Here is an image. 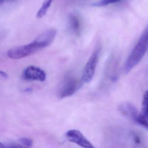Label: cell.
<instances>
[{
    "instance_id": "cell-1",
    "label": "cell",
    "mask_w": 148,
    "mask_h": 148,
    "mask_svg": "<svg viewBox=\"0 0 148 148\" xmlns=\"http://www.w3.org/2000/svg\"><path fill=\"white\" fill-rule=\"evenodd\" d=\"M148 48V25L126 60L123 67V71L125 74L129 73L130 70L139 64L144 57Z\"/></svg>"
},
{
    "instance_id": "cell-2",
    "label": "cell",
    "mask_w": 148,
    "mask_h": 148,
    "mask_svg": "<svg viewBox=\"0 0 148 148\" xmlns=\"http://www.w3.org/2000/svg\"><path fill=\"white\" fill-rule=\"evenodd\" d=\"M43 49L35 40L27 45L16 47L9 50L7 53L8 56L14 60L21 59L34 54Z\"/></svg>"
},
{
    "instance_id": "cell-3",
    "label": "cell",
    "mask_w": 148,
    "mask_h": 148,
    "mask_svg": "<svg viewBox=\"0 0 148 148\" xmlns=\"http://www.w3.org/2000/svg\"><path fill=\"white\" fill-rule=\"evenodd\" d=\"M81 84V82L75 76L67 75L59 88L58 96L60 99H63L73 95L80 87Z\"/></svg>"
},
{
    "instance_id": "cell-4",
    "label": "cell",
    "mask_w": 148,
    "mask_h": 148,
    "mask_svg": "<svg viewBox=\"0 0 148 148\" xmlns=\"http://www.w3.org/2000/svg\"><path fill=\"white\" fill-rule=\"evenodd\" d=\"M101 50L100 47H97L87 61L84 68L82 77V80L84 82H90L93 79L98 63Z\"/></svg>"
},
{
    "instance_id": "cell-5",
    "label": "cell",
    "mask_w": 148,
    "mask_h": 148,
    "mask_svg": "<svg viewBox=\"0 0 148 148\" xmlns=\"http://www.w3.org/2000/svg\"><path fill=\"white\" fill-rule=\"evenodd\" d=\"M66 137L69 141L85 148H93L92 143L79 130L71 129L67 132Z\"/></svg>"
},
{
    "instance_id": "cell-6",
    "label": "cell",
    "mask_w": 148,
    "mask_h": 148,
    "mask_svg": "<svg viewBox=\"0 0 148 148\" xmlns=\"http://www.w3.org/2000/svg\"><path fill=\"white\" fill-rule=\"evenodd\" d=\"M23 78L27 81L43 82L46 79V74L40 68L31 66L27 67L23 71Z\"/></svg>"
},
{
    "instance_id": "cell-7",
    "label": "cell",
    "mask_w": 148,
    "mask_h": 148,
    "mask_svg": "<svg viewBox=\"0 0 148 148\" xmlns=\"http://www.w3.org/2000/svg\"><path fill=\"white\" fill-rule=\"evenodd\" d=\"M57 31L55 29H50L42 33L35 40L44 48L53 43Z\"/></svg>"
},
{
    "instance_id": "cell-8",
    "label": "cell",
    "mask_w": 148,
    "mask_h": 148,
    "mask_svg": "<svg viewBox=\"0 0 148 148\" xmlns=\"http://www.w3.org/2000/svg\"><path fill=\"white\" fill-rule=\"evenodd\" d=\"M118 109L123 115L134 121L140 114L134 105L128 103H124L120 104L118 107Z\"/></svg>"
},
{
    "instance_id": "cell-9",
    "label": "cell",
    "mask_w": 148,
    "mask_h": 148,
    "mask_svg": "<svg viewBox=\"0 0 148 148\" xmlns=\"http://www.w3.org/2000/svg\"><path fill=\"white\" fill-rule=\"evenodd\" d=\"M69 22L70 28L77 35L81 32V24L78 16L75 14H70L69 16Z\"/></svg>"
},
{
    "instance_id": "cell-10",
    "label": "cell",
    "mask_w": 148,
    "mask_h": 148,
    "mask_svg": "<svg viewBox=\"0 0 148 148\" xmlns=\"http://www.w3.org/2000/svg\"><path fill=\"white\" fill-rule=\"evenodd\" d=\"M140 114L142 117L148 120V90H147L143 95L141 112Z\"/></svg>"
},
{
    "instance_id": "cell-11",
    "label": "cell",
    "mask_w": 148,
    "mask_h": 148,
    "mask_svg": "<svg viewBox=\"0 0 148 148\" xmlns=\"http://www.w3.org/2000/svg\"><path fill=\"white\" fill-rule=\"evenodd\" d=\"M121 1L122 0H100L99 1L93 3V6L95 7H103L111 3H116Z\"/></svg>"
},
{
    "instance_id": "cell-12",
    "label": "cell",
    "mask_w": 148,
    "mask_h": 148,
    "mask_svg": "<svg viewBox=\"0 0 148 148\" xmlns=\"http://www.w3.org/2000/svg\"><path fill=\"white\" fill-rule=\"evenodd\" d=\"M134 122L148 130V120L142 117L140 114Z\"/></svg>"
},
{
    "instance_id": "cell-13",
    "label": "cell",
    "mask_w": 148,
    "mask_h": 148,
    "mask_svg": "<svg viewBox=\"0 0 148 148\" xmlns=\"http://www.w3.org/2000/svg\"><path fill=\"white\" fill-rule=\"evenodd\" d=\"M19 141L23 147H30L33 144V141L32 140L25 137L20 138L19 140Z\"/></svg>"
},
{
    "instance_id": "cell-14",
    "label": "cell",
    "mask_w": 148,
    "mask_h": 148,
    "mask_svg": "<svg viewBox=\"0 0 148 148\" xmlns=\"http://www.w3.org/2000/svg\"><path fill=\"white\" fill-rule=\"evenodd\" d=\"M133 137H134L133 138H134V141L136 144H140L141 142V140L139 136L136 134H134Z\"/></svg>"
},
{
    "instance_id": "cell-15",
    "label": "cell",
    "mask_w": 148,
    "mask_h": 148,
    "mask_svg": "<svg viewBox=\"0 0 148 148\" xmlns=\"http://www.w3.org/2000/svg\"><path fill=\"white\" fill-rule=\"evenodd\" d=\"M0 75L2 77H4L5 78H8V75L5 72H3V71L0 70Z\"/></svg>"
},
{
    "instance_id": "cell-16",
    "label": "cell",
    "mask_w": 148,
    "mask_h": 148,
    "mask_svg": "<svg viewBox=\"0 0 148 148\" xmlns=\"http://www.w3.org/2000/svg\"><path fill=\"white\" fill-rule=\"evenodd\" d=\"M31 90H32V89H31L27 88V89H25V90H24V91H25V92H31Z\"/></svg>"
},
{
    "instance_id": "cell-17",
    "label": "cell",
    "mask_w": 148,
    "mask_h": 148,
    "mask_svg": "<svg viewBox=\"0 0 148 148\" xmlns=\"http://www.w3.org/2000/svg\"><path fill=\"white\" fill-rule=\"evenodd\" d=\"M5 146H4V145H3V143H2L1 142H0V148H3V147H5Z\"/></svg>"
},
{
    "instance_id": "cell-18",
    "label": "cell",
    "mask_w": 148,
    "mask_h": 148,
    "mask_svg": "<svg viewBox=\"0 0 148 148\" xmlns=\"http://www.w3.org/2000/svg\"><path fill=\"white\" fill-rule=\"evenodd\" d=\"M4 1H5V0H0V2H3Z\"/></svg>"
}]
</instances>
